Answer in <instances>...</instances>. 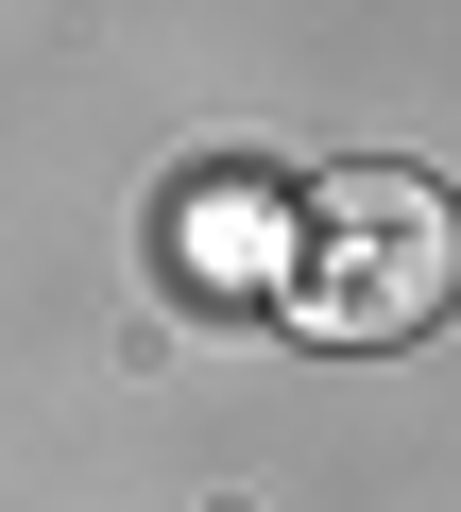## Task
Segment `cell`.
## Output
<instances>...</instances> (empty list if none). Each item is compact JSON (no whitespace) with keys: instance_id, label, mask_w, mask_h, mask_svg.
<instances>
[{"instance_id":"obj_1","label":"cell","mask_w":461,"mask_h":512,"mask_svg":"<svg viewBox=\"0 0 461 512\" xmlns=\"http://www.w3.org/2000/svg\"><path fill=\"white\" fill-rule=\"evenodd\" d=\"M291 325L308 342H410L461 308V205L427 171H325L291 205Z\"/></svg>"}]
</instances>
